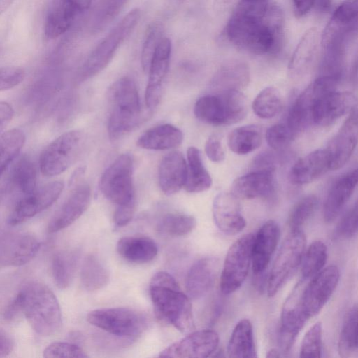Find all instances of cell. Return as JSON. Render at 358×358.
Listing matches in <instances>:
<instances>
[{
  "label": "cell",
  "mask_w": 358,
  "mask_h": 358,
  "mask_svg": "<svg viewBox=\"0 0 358 358\" xmlns=\"http://www.w3.org/2000/svg\"><path fill=\"white\" fill-rule=\"evenodd\" d=\"M227 38L236 46L255 55H275L282 48L285 17L277 11L262 17L235 9L225 27Z\"/></svg>",
  "instance_id": "6da1fadb"
},
{
  "label": "cell",
  "mask_w": 358,
  "mask_h": 358,
  "mask_svg": "<svg viewBox=\"0 0 358 358\" xmlns=\"http://www.w3.org/2000/svg\"><path fill=\"white\" fill-rule=\"evenodd\" d=\"M10 303L20 314L25 316L30 326L39 335L51 336L62 327L59 302L52 291L43 283L27 282Z\"/></svg>",
  "instance_id": "7a4b0ae2"
},
{
  "label": "cell",
  "mask_w": 358,
  "mask_h": 358,
  "mask_svg": "<svg viewBox=\"0 0 358 358\" xmlns=\"http://www.w3.org/2000/svg\"><path fill=\"white\" fill-rule=\"evenodd\" d=\"M150 295L157 315L181 332L194 329L192 306L176 280L169 273L159 271L152 278Z\"/></svg>",
  "instance_id": "3957f363"
},
{
  "label": "cell",
  "mask_w": 358,
  "mask_h": 358,
  "mask_svg": "<svg viewBox=\"0 0 358 358\" xmlns=\"http://www.w3.org/2000/svg\"><path fill=\"white\" fill-rule=\"evenodd\" d=\"M108 100V136L117 141L132 131L140 119V99L134 80L129 77L116 80L109 89Z\"/></svg>",
  "instance_id": "277c9868"
},
{
  "label": "cell",
  "mask_w": 358,
  "mask_h": 358,
  "mask_svg": "<svg viewBox=\"0 0 358 358\" xmlns=\"http://www.w3.org/2000/svg\"><path fill=\"white\" fill-rule=\"evenodd\" d=\"M247 109L243 93L238 90H227L200 97L194 105V113L201 122L220 126L239 122L246 116Z\"/></svg>",
  "instance_id": "5b68a950"
},
{
  "label": "cell",
  "mask_w": 358,
  "mask_h": 358,
  "mask_svg": "<svg viewBox=\"0 0 358 358\" xmlns=\"http://www.w3.org/2000/svg\"><path fill=\"white\" fill-rule=\"evenodd\" d=\"M141 15L138 8L130 10L97 45L83 66L81 73L83 79L95 76L108 64L119 47L138 24Z\"/></svg>",
  "instance_id": "8992f818"
},
{
  "label": "cell",
  "mask_w": 358,
  "mask_h": 358,
  "mask_svg": "<svg viewBox=\"0 0 358 358\" xmlns=\"http://www.w3.org/2000/svg\"><path fill=\"white\" fill-rule=\"evenodd\" d=\"M87 320L111 335L127 339L137 338L148 326L144 315L134 309L122 307L92 310Z\"/></svg>",
  "instance_id": "52a82bcc"
},
{
  "label": "cell",
  "mask_w": 358,
  "mask_h": 358,
  "mask_svg": "<svg viewBox=\"0 0 358 358\" xmlns=\"http://www.w3.org/2000/svg\"><path fill=\"white\" fill-rule=\"evenodd\" d=\"M84 142V134L78 130L64 132L56 138L43 149L40 155L41 173L52 177L65 171L80 155Z\"/></svg>",
  "instance_id": "ba28073f"
},
{
  "label": "cell",
  "mask_w": 358,
  "mask_h": 358,
  "mask_svg": "<svg viewBox=\"0 0 358 358\" xmlns=\"http://www.w3.org/2000/svg\"><path fill=\"white\" fill-rule=\"evenodd\" d=\"M306 238L301 229L291 230L274 260L268 278L267 294L274 296L300 266Z\"/></svg>",
  "instance_id": "9c48e42d"
},
{
  "label": "cell",
  "mask_w": 358,
  "mask_h": 358,
  "mask_svg": "<svg viewBox=\"0 0 358 358\" xmlns=\"http://www.w3.org/2000/svg\"><path fill=\"white\" fill-rule=\"evenodd\" d=\"M255 234L249 233L238 238L229 248L220 276V290L230 294L244 282L252 263Z\"/></svg>",
  "instance_id": "30bf717a"
},
{
  "label": "cell",
  "mask_w": 358,
  "mask_h": 358,
  "mask_svg": "<svg viewBox=\"0 0 358 358\" xmlns=\"http://www.w3.org/2000/svg\"><path fill=\"white\" fill-rule=\"evenodd\" d=\"M133 162L128 154L120 155L103 172L100 189L117 206L136 201L132 180Z\"/></svg>",
  "instance_id": "8fae6325"
},
{
  "label": "cell",
  "mask_w": 358,
  "mask_h": 358,
  "mask_svg": "<svg viewBox=\"0 0 358 358\" xmlns=\"http://www.w3.org/2000/svg\"><path fill=\"white\" fill-rule=\"evenodd\" d=\"M340 80L336 76H320L297 97L289 110L287 122L295 135L312 122L311 110L316 101L334 91Z\"/></svg>",
  "instance_id": "7c38bea8"
},
{
  "label": "cell",
  "mask_w": 358,
  "mask_h": 358,
  "mask_svg": "<svg viewBox=\"0 0 358 358\" xmlns=\"http://www.w3.org/2000/svg\"><path fill=\"white\" fill-rule=\"evenodd\" d=\"M339 278L338 268L331 265L322 268L303 287L300 303L308 320L319 313L324 306L336 288Z\"/></svg>",
  "instance_id": "4fadbf2b"
},
{
  "label": "cell",
  "mask_w": 358,
  "mask_h": 358,
  "mask_svg": "<svg viewBox=\"0 0 358 358\" xmlns=\"http://www.w3.org/2000/svg\"><path fill=\"white\" fill-rule=\"evenodd\" d=\"M63 189L62 181H53L36 188L28 195L20 197L10 213L8 219L9 224H19L43 211L57 201Z\"/></svg>",
  "instance_id": "5bb4252c"
},
{
  "label": "cell",
  "mask_w": 358,
  "mask_h": 358,
  "mask_svg": "<svg viewBox=\"0 0 358 358\" xmlns=\"http://www.w3.org/2000/svg\"><path fill=\"white\" fill-rule=\"evenodd\" d=\"M41 243L28 232H13L0 238V266H20L29 262L38 252Z\"/></svg>",
  "instance_id": "9a60e30c"
},
{
  "label": "cell",
  "mask_w": 358,
  "mask_h": 358,
  "mask_svg": "<svg viewBox=\"0 0 358 358\" xmlns=\"http://www.w3.org/2000/svg\"><path fill=\"white\" fill-rule=\"evenodd\" d=\"M219 344L218 334L211 329H201L189 333L183 338L172 343L159 354L163 357H197L210 356Z\"/></svg>",
  "instance_id": "2e32d148"
},
{
  "label": "cell",
  "mask_w": 358,
  "mask_h": 358,
  "mask_svg": "<svg viewBox=\"0 0 358 358\" xmlns=\"http://www.w3.org/2000/svg\"><path fill=\"white\" fill-rule=\"evenodd\" d=\"M303 286L299 282L285 301L280 317L278 342L282 351L288 352L308 319L300 303Z\"/></svg>",
  "instance_id": "e0dca14e"
},
{
  "label": "cell",
  "mask_w": 358,
  "mask_h": 358,
  "mask_svg": "<svg viewBox=\"0 0 358 358\" xmlns=\"http://www.w3.org/2000/svg\"><path fill=\"white\" fill-rule=\"evenodd\" d=\"M358 140L357 113L355 107L326 149L330 170L342 168L351 157Z\"/></svg>",
  "instance_id": "ac0fdd59"
},
{
  "label": "cell",
  "mask_w": 358,
  "mask_h": 358,
  "mask_svg": "<svg viewBox=\"0 0 358 358\" xmlns=\"http://www.w3.org/2000/svg\"><path fill=\"white\" fill-rule=\"evenodd\" d=\"M171 41L163 38L152 57L148 73V81L145 93V101L149 108H155L159 103L163 85L169 69Z\"/></svg>",
  "instance_id": "d6986e66"
},
{
  "label": "cell",
  "mask_w": 358,
  "mask_h": 358,
  "mask_svg": "<svg viewBox=\"0 0 358 358\" xmlns=\"http://www.w3.org/2000/svg\"><path fill=\"white\" fill-rule=\"evenodd\" d=\"M355 96L350 92H330L315 103L311 110L312 122L320 126L331 124L350 112L355 108Z\"/></svg>",
  "instance_id": "ffe728a7"
},
{
  "label": "cell",
  "mask_w": 358,
  "mask_h": 358,
  "mask_svg": "<svg viewBox=\"0 0 358 358\" xmlns=\"http://www.w3.org/2000/svg\"><path fill=\"white\" fill-rule=\"evenodd\" d=\"M90 201V187L87 184L77 186L52 215L48 231L55 233L73 224L87 209Z\"/></svg>",
  "instance_id": "44dd1931"
},
{
  "label": "cell",
  "mask_w": 358,
  "mask_h": 358,
  "mask_svg": "<svg viewBox=\"0 0 358 358\" xmlns=\"http://www.w3.org/2000/svg\"><path fill=\"white\" fill-rule=\"evenodd\" d=\"M357 14V0L343 1L334 12L321 36L323 48L343 43L356 24Z\"/></svg>",
  "instance_id": "7402d4cb"
},
{
  "label": "cell",
  "mask_w": 358,
  "mask_h": 358,
  "mask_svg": "<svg viewBox=\"0 0 358 358\" xmlns=\"http://www.w3.org/2000/svg\"><path fill=\"white\" fill-rule=\"evenodd\" d=\"M212 211L215 224L225 234L235 235L245 227L238 198L232 193L218 194L213 200Z\"/></svg>",
  "instance_id": "603a6c76"
},
{
  "label": "cell",
  "mask_w": 358,
  "mask_h": 358,
  "mask_svg": "<svg viewBox=\"0 0 358 358\" xmlns=\"http://www.w3.org/2000/svg\"><path fill=\"white\" fill-rule=\"evenodd\" d=\"M273 169L266 168L242 176L232 183V194L237 198H268L275 186Z\"/></svg>",
  "instance_id": "cb8c5ba5"
},
{
  "label": "cell",
  "mask_w": 358,
  "mask_h": 358,
  "mask_svg": "<svg viewBox=\"0 0 358 358\" xmlns=\"http://www.w3.org/2000/svg\"><path fill=\"white\" fill-rule=\"evenodd\" d=\"M280 234V227L274 220L266 222L255 234L251 263L255 275L266 271L278 245Z\"/></svg>",
  "instance_id": "d4e9b609"
},
{
  "label": "cell",
  "mask_w": 358,
  "mask_h": 358,
  "mask_svg": "<svg viewBox=\"0 0 358 358\" xmlns=\"http://www.w3.org/2000/svg\"><path fill=\"white\" fill-rule=\"evenodd\" d=\"M81 10L73 0H51L45 14L44 34L55 39L66 32Z\"/></svg>",
  "instance_id": "484cf974"
},
{
  "label": "cell",
  "mask_w": 358,
  "mask_h": 358,
  "mask_svg": "<svg viewBox=\"0 0 358 358\" xmlns=\"http://www.w3.org/2000/svg\"><path fill=\"white\" fill-rule=\"evenodd\" d=\"M357 169L341 176L331 186L323 207V217L332 222L341 213L352 195L357 183Z\"/></svg>",
  "instance_id": "4316f807"
},
{
  "label": "cell",
  "mask_w": 358,
  "mask_h": 358,
  "mask_svg": "<svg viewBox=\"0 0 358 358\" xmlns=\"http://www.w3.org/2000/svg\"><path fill=\"white\" fill-rule=\"evenodd\" d=\"M187 176V162L181 152L172 151L162 159L159 167V184L166 195H173L184 187Z\"/></svg>",
  "instance_id": "83f0119b"
},
{
  "label": "cell",
  "mask_w": 358,
  "mask_h": 358,
  "mask_svg": "<svg viewBox=\"0 0 358 358\" xmlns=\"http://www.w3.org/2000/svg\"><path fill=\"white\" fill-rule=\"evenodd\" d=\"M217 272V262L213 257H203L192 264L186 278V289L191 299L204 296L213 287Z\"/></svg>",
  "instance_id": "f1b7e54d"
},
{
  "label": "cell",
  "mask_w": 358,
  "mask_h": 358,
  "mask_svg": "<svg viewBox=\"0 0 358 358\" xmlns=\"http://www.w3.org/2000/svg\"><path fill=\"white\" fill-rule=\"evenodd\" d=\"M330 170L326 149H318L299 159L292 167L289 180L294 185L311 182Z\"/></svg>",
  "instance_id": "f546056e"
},
{
  "label": "cell",
  "mask_w": 358,
  "mask_h": 358,
  "mask_svg": "<svg viewBox=\"0 0 358 358\" xmlns=\"http://www.w3.org/2000/svg\"><path fill=\"white\" fill-rule=\"evenodd\" d=\"M183 140L182 131L170 124H163L145 131L138 139V146L147 150H164L178 147Z\"/></svg>",
  "instance_id": "4dcf8cb0"
},
{
  "label": "cell",
  "mask_w": 358,
  "mask_h": 358,
  "mask_svg": "<svg viewBox=\"0 0 358 358\" xmlns=\"http://www.w3.org/2000/svg\"><path fill=\"white\" fill-rule=\"evenodd\" d=\"M116 248L122 257L136 264L151 262L158 252L155 242L145 236L122 237L117 241Z\"/></svg>",
  "instance_id": "1f68e13d"
},
{
  "label": "cell",
  "mask_w": 358,
  "mask_h": 358,
  "mask_svg": "<svg viewBox=\"0 0 358 358\" xmlns=\"http://www.w3.org/2000/svg\"><path fill=\"white\" fill-rule=\"evenodd\" d=\"M227 352L233 358L257 357L252 326L249 320L243 319L236 324L228 342Z\"/></svg>",
  "instance_id": "d6a6232c"
},
{
  "label": "cell",
  "mask_w": 358,
  "mask_h": 358,
  "mask_svg": "<svg viewBox=\"0 0 358 358\" xmlns=\"http://www.w3.org/2000/svg\"><path fill=\"white\" fill-rule=\"evenodd\" d=\"M320 39L315 27L305 32L289 63V71L292 75H301L307 71L315 56Z\"/></svg>",
  "instance_id": "836d02e7"
},
{
  "label": "cell",
  "mask_w": 358,
  "mask_h": 358,
  "mask_svg": "<svg viewBox=\"0 0 358 358\" xmlns=\"http://www.w3.org/2000/svg\"><path fill=\"white\" fill-rule=\"evenodd\" d=\"M80 257L76 249L62 250L55 252L51 259V273L57 287L61 289L71 284Z\"/></svg>",
  "instance_id": "e575fe53"
},
{
  "label": "cell",
  "mask_w": 358,
  "mask_h": 358,
  "mask_svg": "<svg viewBox=\"0 0 358 358\" xmlns=\"http://www.w3.org/2000/svg\"><path fill=\"white\" fill-rule=\"evenodd\" d=\"M187 157L185 189L191 193H198L208 189L212 185V179L203 165L199 150L193 146L189 147L187 152Z\"/></svg>",
  "instance_id": "d590c367"
},
{
  "label": "cell",
  "mask_w": 358,
  "mask_h": 358,
  "mask_svg": "<svg viewBox=\"0 0 358 358\" xmlns=\"http://www.w3.org/2000/svg\"><path fill=\"white\" fill-rule=\"evenodd\" d=\"M262 128L259 125H245L231 131L227 143L233 152L245 155L257 149L262 144Z\"/></svg>",
  "instance_id": "8d00e7d4"
},
{
  "label": "cell",
  "mask_w": 358,
  "mask_h": 358,
  "mask_svg": "<svg viewBox=\"0 0 358 358\" xmlns=\"http://www.w3.org/2000/svg\"><path fill=\"white\" fill-rule=\"evenodd\" d=\"M250 80V70L245 62L233 61L222 66L213 78V84L222 90H239Z\"/></svg>",
  "instance_id": "74e56055"
},
{
  "label": "cell",
  "mask_w": 358,
  "mask_h": 358,
  "mask_svg": "<svg viewBox=\"0 0 358 358\" xmlns=\"http://www.w3.org/2000/svg\"><path fill=\"white\" fill-rule=\"evenodd\" d=\"M37 174L35 165L27 157H21L14 165L10 177V187L20 197L32 193L36 189Z\"/></svg>",
  "instance_id": "f35d334b"
},
{
  "label": "cell",
  "mask_w": 358,
  "mask_h": 358,
  "mask_svg": "<svg viewBox=\"0 0 358 358\" xmlns=\"http://www.w3.org/2000/svg\"><path fill=\"white\" fill-rule=\"evenodd\" d=\"M110 278L106 267L94 255H87L83 260L80 270V281L88 291H96L105 287Z\"/></svg>",
  "instance_id": "ab89813d"
},
{
  "label": "cell",
  "mask_w": 358,
  "mask_h": 358,
  "mask_svg": "<svg viewBox=\"0 0 358 358\" xmlns=\"http://www.w3.org/2000/svg\"><path fill=\"white\" fill-rule=\"evenodd\" d=\"M357 306L347 313L339 336L338 350L342 357H350L357 352Z\"/></svg>",
  "instance_id": "60d3db41"
},
{
  "label": "cell",
  "mask_w": 358,
  "mask_h": 358,
  "mask_svg": "<svg viewBox=\"0 0 358 358\" xmlns=\"http://www.w3.org/2000/svg\"><path fill=\"white\" fill-rule=\"evenodd\" d=\"M25 140L24 132L17 128L10 129L0 136V176L17 157Z\"/></svg>",
  "instance_id": "b9f144b4"
},
{
  "label": "cell",
  "mask_w": 358,
  "mask_h": 358,
  "mask_svg": "<svg viewBox=\"0 0 358 358\" xmlns=\"http://www.w3.org/2000/svg\"><path fill=\"white\" fill-rule=\"evenodd\" d=\"M327 259V248L324 242L313 241L304 251L301 259V274L303 280L312 278L324 267Z\"/></svg>",
  "instance_id": "7bdbcfd3"
},
{
  "label": "cell",
  "mask_w": 358,
  "mask_h": 358,
  "mask_svg": "<svg viewBox=\"0 0 358 358\" xmlns=\"http://www.w3.org/2000/svg\"><path fill=\"white\" fill-rule=\"evenodd\" d=\"M282 104V96L279 90L274 87H267L255 98L252 109L258 117L268 119L279 113Z\"/></svg>",
  "instance_id": "ee69618b"
},
{
  "label": "cell",
  "mask_w": 358,
  "mask_h": 358,
  "mask_svg": "<svg viewBox=\"0 0 358 358\" xmlns=\"http://www.w3.org/2000/svg\"><path fill=\"white\" fill-rule=\"evenodd\" d=\"M196 219L189 215L169 213L159 222L160 231L170 236H182L189 234L196 227Z\"/></svg>",
  "instance_id": "f6af8a7d"
},
{
  "label": "cell",
  "mask_w": 358,
  "mask_h": 358,
  "mask_svg": "<svg viewBox=\"0 0 358 358\" xmlns=\"http://www.w3.org/2000/svg\"><path fill=\"white\" fill-rule=\"evenodd\" d=\"M318 205V199L315 195H308L299 200L292 208L288 218L291 230L301 229V227L313 216Z\"/></svg>",
  "instance_id": "bcb514c9"
},
{
  "label": "cell",
  "mask_w": 358,
  "mask_h": 358,
  "mask_svg": "<svg viewBox=\"0 0 358 358\" xmlns=\"http://www.w3.org/2000/svg\"><path fill=\"white\" fill-rule=\"evenodd\" d=\"M164 29L162 23L156 22L149 24L146 29L141 51V64L143 71L148 73L152 57L160 41Z\"/></svg>",
  "instance_id": "7dc6e473"
},
{
  "label": "cell",
  "mask_w": 358,
  "mask_h": 358,
  "mask_svg": "<svg viewBox=\"0 0 358 358\" xmlns=\"http://www.w3.org/2000/svg\"><path fill=\"white\" fill-rule=\"evenodd\" d=\"M322 346V325L320 322L313 325L305 334L300 348L301 357H320Z\"/></svg>",
  "instance_id": "c3c4849f"
},
{
  "label": "cell",
  "mask_w": 358,
  "mask_h": 358,
  "mask_svg": "<svg viewBox=\"0 0 358 358\" xmlns=\"http://www.w3.org/2000/svg\"><path fill=\"white\" fill-rule=\"evenodd\" d=\"M295 134L287 124H276L270 127L265 134L268 145L274 150H280L291 143Z\"/></svg>",
  "instance_id": "681fc988"
},
{
  "label": "cell",
  "mask_w": 358,
  "mask_h": 358,
  "mask_svg": "<svg viewBox=\"0 0 358 358\" xmlns=\"http://www.w3.org/2000/svg\"><path fill=\"white\" fill-rule=\"evenodd\" d=\"M43 357L46 358H86L88 355L82 348L76 344L66 342H55L46 347L43 351Z\"/></svg>",
  "instance_id": "f907efd6"
},
{
  "label": "cell",
  "mask_w": 358,
  "mask_h": 358,
  "mask_svg": "<svg viewBox=\"0 0 358 358\" xmlns=\"http://www.w3.org/2000/svg\"><path fill=\"white\" fill-rule=\"evenodd\" d=\"M127 0H105L94 22L96 30L101 29L120 12Z\"/></svg>",
  "instance_id": "816d5d0a"
},
{
  "label": "cell",
  "mask_w": 358,
  "mask_h": 358,
  "mask_svg": "<svg viewBox=\"0 0 358 358\" xmlns=\"http://www.w3.org/2000/svg\"><path fill=\"white\" fill-rule=\"evenodd\" d=\"M25 76L23 69L14 66L0 67V91L11 89L21 83Z\"/></svg>",
  "instance_id": "f5cc1de1"
},
{
  "label": "cell",
  "mask_w": 358,
  "mask_h": 358,
  "mask_svg": "<svg viewBox=\"0 0 358 358\" xmlns=\"http://www.w3.org/2000/svg\"><path fill=\"white\" fill-rule=\"evenodd\" d=\"M357 232V206L355 204L341 219L337 228L336 234L340 237L350 238Z\"/></svg>",
  "instance_id": "db71d44e"
},
{
  "label": "cell",
  "mask_w": 358,
  "mask_h": 358,
  "mask_svg": "<svg viewBox=\"0 0 358 358\" xmlns=\"http://www.w3.org/2000/svg\"><path fill=\"white\" fill-rule=\"evenodd\" d=\"M205 152L213 162H219L224 159V150L218 136L213 134L208 138L205 144Z\"/></svg>",
  "instance_id": "11a10c76"
},
{
  "label": "cell",
  "mask_w": 358,
  "mask_h": 358,
  "mask_svg": "<svg viewBox=\"0 0 358 358\" xmlns=\"http://www.w3.org/2000/svg\"><path fill=\"white\" fill-rule=\"evenodd\" d=\"M136 210V201L118 206L114 213L113 221L116 226L124 227L133 218Z\"/></svg>",
  "instance_id": "9f6ffc18"
},
{
  "label": "cell",
  "mask_w": 358,
  "mask_h": 358,
  "mask_svg": "<svg viewBox=\"0 0 358 358\" xmlns=\"http://www.w3.org/2000/svg\"><path fill=\"white\" fill-rule=\"evenodd\" d=\"M14 115L12 106L6 101H0V133L10 123Z\"/></svg>",
  "instance_id": "6f0895ef"
},
{
  "label": "cell",
  "mask_w": 358,
  "mask_h": 358,
  "mask_svg": "<svg viewBox=\"0 0 358 358\" xmlns=\"http://www.w3.org/2000/svg\"><path fill=\"white\" fill-rule=\"evenodd\" d=\"M295 15L301 17L307 15L315 4V0H292Z\"/></svg>",
  "instance_id": "680465c9"
},
{
  "label": "cell",
  "mask_w": 358,
  "mask_h": 358,
  "mask_svg": "<svg viewBox=\"0 0 358 358\" xmlns=\"http://www.w3.org/2000/svg\"><path fill=\"white\" fill-rule=\"evenodd\" d=\"M13 347L14 343L10 336L0 329V357L8 355Z\"/></svg>",
  "instance_id": "91938a15"
},
{
  "label": "cell",
  "mask_w": 358,
  "mask_h": 358,
  "mask_svg": "<svg viewBox=\"0 0 358 358\" xmlns=\"http://www.w3.org/2000/svg\"><path fill=\"white\" fill-rule=\"evenodd\" d=\"M317 8L322 13H327L331 6V0H315Z\"/></svg>",
  "instance_id": "94428289"
},
{
  "label": "cell",
  "mask_w": 358,
  "mask_h": 358,
  "mask_svg": "<svg viewBox=\"0 0 358 358\" xmlns=\"http://www.w3.org/2000/svg\"><path fill=\"white\" fill-rule=\"evenodd\" d=\"M15 0H0V15L6 12Z\"/></svg>",
  "instance_id": "6125c7cd"
},
{
  "label": "cell",
  "mask_w": 358,
  "mask_h": 358,
  "mask_svg": "<svg viewBox=\"0 0 358 358\" xmlns=\"http://www.w3.org/2000/svg\"><path fill=\"white\" fill-rule=\"evenodd\" d=\"M73 1L77 3V5L78 6V7L81 10V11L87 10L90 8L91 1H92V0H73Z\"/></svg>",
  "instance_id": "be15d7a7"
},
{
  "label": "cell",
  "mask_w": 358,
  "mask_h": 358,
  "mask_svg": "<svg viewBox=\"0 0 358 358\" xmlns=\"http://www.w3.org/2000/svg\"><path fill=\"white\" fill-rule=\"evenodd\" d=\"M231 1V0H215V6L217 9L220 10L227 7Z\"/></svg>",
  "instance_id": "e7e4bbea"
},
{
  "label": "cell",
  "mask_w": 358,
  "mask_h": 358,
  "mask_svg": "<svg viewBox=\"0 0 358 358\" xmlns=\"http://www.w3.org/2000/svg\"><path fill=\"white\" fill-rule=\"evenodd\" d=\"M266 357L270 358L280 357V353L277 349L271 348L266 352Z\"/></svg>",
  "instance_id": "03108f58"
}]
</instances>
